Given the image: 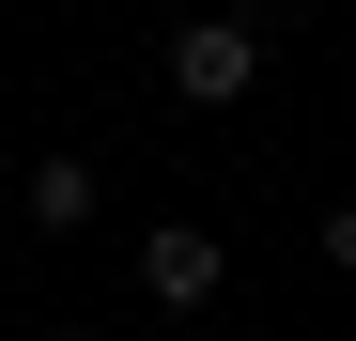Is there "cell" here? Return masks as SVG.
<instances>
[{
	"mask_svg": "<svg viewBox=\"0 0 356 341\" xmlns=\"http://www.w3.org/2000/svg\"><path fill=\"white\" fill-rule=\"evenodd\" d=\"M248 78H264V16H232V0H217V16L170 31V93H186V109H232Z\"/></svg>",
	"mask_w": 356,
	"mask_h": 341,
	"instance_id": "cell-1",
	"label": "cell"
},
{
	"mask_svg": "<svg viewBox=\"0 0 356 341\" xmlns=\"http://www.w3.org/2000/svg\"><path fill=\"white\" fill-rule=\"evenodd\" d=\"M124 279H140V310H217V279H232V248L202 233V217H155V233L124 248Z\"/></svg>",
	"mask_w": 356,
	"mask_h": 341,
	"instance_id": "cell-2",
	"label": "cell"
},
{
	"mask_svg": "<svg viewBox=\"0 0 356 341\" xmlns=\"http://www.w3.org/2000/svg\"><path fill=\"white\" fill-rule=\"evenodd\" d=\"M16 202H31V233H93V202H108V187H93V155H31V187H16Z\"/></svg>",
	"mask_w": 356,
	"mask_h": 341,
	"instance_id": "cell-3",
	"label": "cell"
},
{
	"mask_svg": "<svg viewBox=\"0 0 356 341\" xmlns=\"http://www.w3.org/2000/svg\"><path fill=\"white\" fill-rule=\"evenodd\" d=\"M325 264H341V279H356V202H325Z\"/></svg>",
	"mask_w": 356,
	"mask_h": 341,
	"instance_id": "cell-4",
	"label": "cell"
},
{
	"mask_svg": "<svg viewBox=\"0 0 356 341\" xmlns=\"http://www.w3.org/2000/svg\"><path fill=\"white\" fill-rule=\"evenodd\" d=\"M47 341H93V326H47Z\"/></svg>",
	"mask_w": 356,
	"mask_h": 341,
	"instance_id": "cell-5",
	"label": "cell"
}]
</instances>
